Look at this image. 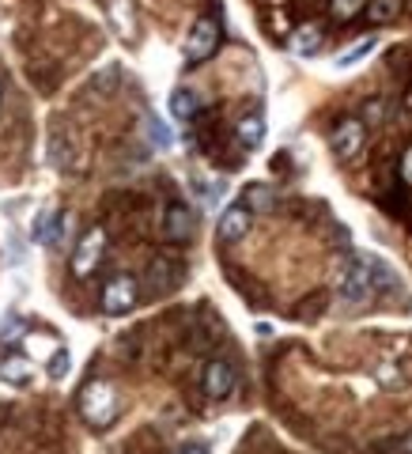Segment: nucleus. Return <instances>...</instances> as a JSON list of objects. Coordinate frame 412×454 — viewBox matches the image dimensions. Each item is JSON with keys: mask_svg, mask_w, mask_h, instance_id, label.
I'll return each instance as SVG.
<instances>
[{"mask_svg": "<svg viewBox=\"0 0 412 454\" xmlns=\"http://www.w3.org/2000/svg\"><path fill=\"white\" fill-rule=\"evenodd\" d=\"M31 360L19 356V352H12V356L0 360V382H8V387H27L31 382Z\"/></svg>", "mask_w": 412, "mask_h": 454, "instance_id": "obj_10", "label": "nucleus"}, {"mask_svg": "<svg viewBox=\"0 0 412 454\" xmlns=\"http://www.w3.org/2000/svg\"><path fill=\"white\" fill-rule=\"evenodd\" d=\"M250 223H253V212L246 208V201H235V205H227V208L220 212V223H216V235H220V243H238V239H246Z\"/></svg>", "mask_w": 412, "mask_h": 454, "instance_id": "obj_6", "label": "nucleus"}, {"mask_svg": "<svg viewBox=\"0 0 412 454\" xmlns=\"http://www.w3.org/2000/svg\"><path fill=\"white\" fill-rule=\"evenodd\" d=\"M144 133H148V140H152V145L159 148V152H167L170 145H175V137H170V129H167V125H163L159 118H155V114H152V118H144Z\"/></svg>", "mask_w": 412, "mask_h": 454, "instance_id": "obj_15", "label": "nucleus"}, {"mask_svg": "<svg viewBox=\"0 0 412 454\" xmlns=\"http://www.w3.org/2000/svg\"><path fill=\"white\" fill-rule=\"evenodd\" d=\"M216 46H220V23L212 20V16H201V20L193 23L190 38H186V61L190 65H201V61H208V57L216 53Z\"/></svg>", "mask_w": 412, "mask_h": 454, "instance_id": "obj_3", "label": "nucleus"}, {"mask_svg": "<svg viewBox=\"0 0 412 454\" xmlns=\"http://www.w3.org/2000/svg\"><path fill=\"white\" fill-rule=\"evenodd\" d=\"M238 140H243L246 148H258L265 140V118L261 114H246L243 121H238Z\"/></svg>", "mask_w": 412, "mask_h": 454, "instance_id": "obj_14", "label": "nucleus"}, {"mask_svg": "<svg viewBox=\"0 0 412 454\" xmlns=\"http://www.w3.org/2000/svg\"><path fill=\"white\" fill-rule=\"evenodd\" d=\"M23 337V322H8L4 330H0V345H12V340Z\"/></svg>", "mask_w": 412, "mask_h": 454, "instance_id": "obj_22", "label": "nucleus"}, {"mask_svg": "<svg viewBox=\"0 0 412 454\" xmlns=\"http://www.w3.org/2000/svg\"><path fill=\"white\" fill-rule=\"evenodd\" d=\"M110 16L121 27V35L133 31V16H129V4H125V0H110Z\"/></svg>", "mask_w": 412, "mask_h": 454, "instance_id": "obj_19", "label": "nucleus"}, {"mask_svg": "<svg viewBox=\"0 0 412 454\" xmlns=\"http://www.w3.org/2000/svg\"><path fill=\"white\" fill-rule=\"evenodd\" d=\"M243 201H246L250 212H268V208H273V190H268V186H250Z\"/></svg>", "mask_w": 412, "mask_h": 454, "instance_id": "obj_16", "label": "nucleus"}, {"mask_svg": "<svg viewBox=\"0 0 412 454\" xmlns=\"http://www.w3.org/2000/svg\"><path fill=\"white\" fill-rule=\"evenodd\" d=\"M397 8H401V0H375V4H371V20L375 23H386V20L397 16Z\"/></svg>", "mask_w": 412, "mask_h": 454, "instance_id": "obj_20", "label": "nucleus"}, {"mask_svg": "<svg viewBox=\"0 0 412 454\" xmlns=\"http://www.w3.org/2000/svg\"><path fill=\"white\" fill-rule=\"evenodd\" d=\"M231 390H235V367L227 360H212L205 367V394L212 397V402H223Z\"/></svg>", "mask_w": 412, "mask_h": 454, "instance_id": "obj_9", "label": "nucleus"}, {"mask_svg": "<svg viewBox=\"0 0 412 454\" xmlns=\"http://www.w3.org/2000/svg\"><path fill=\"white\" fill-rule=\"evenodd\" d=\"M103 250H106V231L103 227H91L88 235L76 243V254H73V277H91L98 262H103Z\"/></svg>", "mask_w": 412, "mask_h": 454, "instance_id": "obj_4", "label": "nucleus"}, {"mask_svg": "<svg viewBox=\"0 0 412 454\" xmlns=\"http://www.w3.org/2000/svg\"><path fill=\"white\" fill-rule=\"evenodd\" d=\"M397 450H401V454H412V432L397 439Z\"/></svg>", "mask_w": 412, "mask_h": 454, "instance_id": "obj_25", "label": "nucleus"}, {"mask_svg": "<svg viewBox=\"0 0 412 454\" xmlns=\"http://www.w3.org/2000/svg\"><path fill=\"white\" fill-rule=\"evenodd\" d=\"M330 145H333V152L340 155V160H356L360 148H363V121L345 118V121H340L337 129H333Z\"/></svg>", "mask_w": 412, "mask_h": 454, "instance_id": "obj_7", "label": "nucleus"}, {"mask_svg": "<svg viewBox=\"0 0 412 454\" xmlns=\"http://www.w3.org/2000/svg\"><path fill=\"white\" fill-rule=\"evenodd\" d=\"M136 307V280L133 277H113L106 288H103V310L106 315H129Z\"/></svg>", "mask_w": 412, "mask_h": 454, "instance_id": "obj_5", "label": "nucleus"}, {"mask_svg": "<svg viewBox=\"0 0 412 454\" xmlns=\"http://www.w3.org/2000/svg\"><path fill=\"white\" fill-rule=\"evenodd\" d=\"M197 110H201V98H197L193 88H175L170 91V114H175L178 121H190Z\"/></svg>", "mask_w": 412, "mask_h": 454, "instance_id": "obj_12", "label": "nucleus"}, {"mask_svg": "<svg viewBox=\"0 0 412 454\" xmlns=\"http://www.w3.org/2000/svg\"><path fill=\"white\" fill-rule=\"evenodd\" d=\"M193 227H197L193 208H186L182 201H175L163 212V235L170 239V243H186V239L193 235Z\"/></svg>", "mask_w": 412, "mask_h": 454, "instance_id": "obj_8", "label": "nucleus"}, {"mask_svg": "<svg viewBox=\"0 0 412 454\" xmlns=\"http://www.w3.org/2000/svg\"><path fill=\"white\" fill-rule=\"evenodd\" d=\"M363 8H367V0H333V16L337 20H352V16H360Z\"/></svg>", "mask_w": 412, "mask_h": 454, "instance_id": "obj_21", "label": "nucleus"}, {"mask_svg": "<svg viewBox=\"0 0 412 454\" xmlns=\"http://www.w3.org/2000/svg\"><path fill=\"white\" fill-rule=\"evenodd\" d=\"M80 413L91 428H106L118 417V394H113L110 382H88L80 394Z\"/></svg>", "mask_w": 412, "mask_h": 454, "instance_id": "obj_2", "label": "nucleus"}, {"mask_svg": "<svg viewBox=\"0 0 412 454\" xmlns=\"http://www.w3.org/2000/svg\"><path fill=\"white\" fill-rule=\"evenodd\" d=\"M68 372H73V356H68V348H57L50 356V364H46V375L50 379H65Z\"/></svg>", "mask_w": 412, "mask_h": 454, "instance_id": "obj_17", "label": "nucleus"}, {"mask_svg": "<svg viewBox=\"0 0 412 454\" xmlns=\"http://www.w3.org/2000/svg\"><path fill=\"white\" fill-rule=\"evenodd\" d=\"M390 284H393L390 269L382 262H375L371 254H348L345 265H340V273H337V292H340V300H348V303H360L371 292L390 288Z\"/></svg>", "mask_w": 412, "mask_h": 454, "instance_id": "obj_1", "label": "nucleus"}, {"mask_svg": "<svg viewBox=\"0 0 412 454\" xmlns=\"http://www.w3.org/2000/svg\"><path fill=\"white\" fill-rule=\"evenodd\" d=\"M175 454H208V447L205 443H186V447H178Z\"/></svg>", "mask_w": 412, "mask_h": 454, "instance_id": "obj_24", "label": "nucleus"}, {"mask_svg": "<svg viewBox=\"0 0 412 454\" xmlns=\"http://www.w3.org/2000/svg\"><path fill=\"white\" fill-rule=\"evenodd\" d=\"M292 53L295 57H315L318 50H322V27H315V23H307V27H299V31H292Z\"/></svg>", "mask_w": 412, "mask_h": 454, "instance_id": "obj_11", "label": "nucleus"}, {"mask_svg": "<svg viewBox=\"0 0 412 454\" xmlns=\"http://www.w3.org/2000/svg\"><path fill=\"white\" fill-rule=\"evenodd\" d=\"M367 53H375V38H367V42H360V46H352L348 53H340L337 65H340V68H352V65H360Z\"/></svg>", "mask_w": 412, "mask_h": 454, "instance_id": "obj_18", "label": "nucleus"}, {"mask_svg": "<svg viewBox=\"0 0 412 454\" xmlns=\"http://www.w3.org/2000/svg\"><path fill=\"white\" fill-rule=\"evenodd\" d=\"M401 178L412 186V148H405V155H401Z\"/></svg>", "mask_w": 412, "mask_h": 454, "instance_id": "obj_23", "label": "nucleus"}, {"mask_svg": "<svg viewBox=\"0 0 412 454\" xmlns=\"http://www.w3.org/2000/svg\"><path fill=\"white\" fill-rule=\"evenodd\" d=\"M57 216H61V212H53V208H42V212H38L35 223H31V243H38V247H53Z\"/></svg>", "mask_w": 412, "mask_h": 454, "instance_id": "obj_13", "label": "nucleus"}]
</instances>
